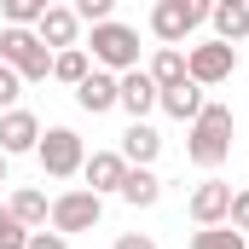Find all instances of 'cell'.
Listing matches in <instances>:
<instances>
[{
  "instance_id": "6da1fadb",
  "label": "cell",
  "mask_w": 249,
  "mask_h": 249,
  "mask_svg": "<svg viewBox=\"0 0 249 249\" xmlns=\"http://www.w3.org/2000/svg\"><path fill=\"white\" fill-rule=\"evenodd\" d=\"M232 133H238V122L226 105H203V116L186 127V157L197 168H220L232 157Z\"/></svg>"
},
{
  "instance_id": "7a4b0ae2",
  "label": "cell",
  "mask_w": 249,
  "mask_h": 249,
  "mask_svg": "<svg viewBox=\"0 0 249 249\" xmlns=\"http://www.w3.org/2000/svg\"><path fill=\"white\" fill-rule=\"evenodd\" d=\"M87 47H93V70H105V75H127V70H139V29L122 23V18L99 23Z\"/></svg>"
},
{
  "instance_id": "3957f363",
  "label": "cell",
  "mask_w": 249,
  "mask_h": 249,
  "mask_svg": "<svg viewBox=\"0 0 249 249\" xmlns=\"http://www.w3.org/2000/svg\"><path fill=\"white\" fill-rule=\"evenodd\" d=\"M0 64H6L18 81H47V75H53V53L41 47L35 29H0Z\"/></svg>"
},
{
  "instance_id": "277c9868",
  "label": "cell",
  "mask_w": 249,
  "mask_h": 249,
  "mask_svg": "<svg viewBox=\"0 0 249 249\" xmlns=\"http://www.w3.org/2000/svg\"><path fill=\"white\" fill-rule=\"evenodd\" d=\"M35 157H41V174H47V180H75L81 162H87V145H81L75 127H41Z\"/></svg>"
},
{
  "instance_id": "5b68a950",
  "label": "cell",
  "mask_w": 249,
  "mask_h": 249,
  "mask_svg": "<svg viewBox=\"0 0 249 249\" xmlns=\"http://www.w3.org/2000/svg\"><path fill=\"white\" fill-rule=\"evenodd\" d=\"M203 18H209L203 0H157V6H151V35H157L162 47H180L186 35H197Z\"/></svg>"
},
{
  "instance_id": "8992f818",
  "label": "cell",
  "mask_w": 249,
  "mask_h": 249,
  "mask_svg": "<svg viewBox=\"0 0 249 249\" xmlns=\"http://www.w3.org/2000/svg\"><path fill=\"white\" fill-rule=\"evenodd\" d=\"M105 220V197H93V191L81 186V191H64V197H53V232L58 238H75V232H93Z\"/></svg>"
},
{
  "instance_id": "52a82bcc",
  "label": "cell",
  "mask_w": 249,
  "mask_h": 249,
  "mask_svg": "<svg viewBox=\"0 0 249 249\" xmlns=\"http://www.w3.org/2000/svg\"><path fill=\"white\" fill-rule=\"evenodd\" d=\"M186 75L197 87L232 81L238 75V47H226V41H197V47H186Z\"/></svg>"
},
{
  "instance_id": "ba28073f",
  "label": "cell",
  "mask_w": 249,
  "mask_h": 249,
  "mask_svg": "<svg viewBox=\"0 0 249 249\" xmlns=\"http://www.w3.org/2000/svg\"><path fill=\"white\" fill-rule=\"evenodd\" d=\"M35 145H41V116H35V110L18 105V110L0 116V157H6V162L23 157V151H35Z\"/></svg>"
},
{
  "instance_id": "9c48e42d",
  "label": "cell",
  "mask_w": 249,
  "mask_h": 249,
  "mask_svg": "<svg viewBox=\"0 0 249 249\" xmlns=\"http://www.w3.org/2000/svg\"><path fill=\"white\" fill-rule=\"evenodd\" d=\"M186 214L197 226H226V214H232V186H226V180H203V186L186 197Z\"/></svg>"
},
{
  "instance_id": "30bf717a",
  "label": "cell",
  "mask_w": 249,
  "mask_h": 249,
  "mask_svg": "<svg viewBox=\"0 0 249 249\" xmlns=\"http://www.w3.org/2000/svg\"><path fill=\"white\" fill-rule=\"evenodd\" d=\"M157 81L145 75V70H127V75H116V110H127L133 122H145L151 110H157Z\"/></svg>"
},
{
  "instance_id": "8fae6325",
  "label": "cell",
  "mask_w": 249,
  "mask_h": 249,
  "mask_svg": "<svg viewBox=\"0 0 249 249\" xmlns=\"http://www.w3.org/2000/svg\"><path fill=\"white\" fill-rule=\"evenodd\" d=\"M35 35H41V47H47V53H70V47H75V35H81L75 6H47V18L35 23Z\"/></svg>"
},
{
  "instance_id": "7c38bea8",
  "label": "cell",
  "mask_w": 249,
  "mask_h": 249,
  "mask_svg": "<svg viewBox=\"0 0 249 249\" xmlns=\"http://www.w3.org/2000/svg\"><path fill=\"white\" fill-rule=\"evenodd\" d=\"M81 174H87V191H93V197H110V191H122L127 162H122V151H93V157L81 162Z\"/></svg>"
},
{
  "instance_id": "4fadbf2b",
  "label": "cell",
  "mask_w": 249,
  "mask_h": 249,
  "mask_svg": "<svg viewBox=\"0 0 249 249\" xmlns=\"http://www.w3.org/2000/svg\"><path fill=\"white\" fill-rule=\"evenodd\" d=\"M162 157V133L151 122H127V133H122V162L127 168H151Z\"/></svg>"
},
{
  "instance_id": "5bb4252c",
  "label": "cell",
  "mask_w": 249,
  "mask_h": 249,
  "mask_svg": "<svg viewBox=\"0 0 249 249\" xmlns=\"http://www.w3.org/2000/svg\"><path fill=\"white\" fill-rule=\"evenodd\" d=\"M209 23H214V41L238 47L249 35V0H214V6H209Z\"/></svg>"
},
{
  "instance_id": "9a60e30c",
  "label": "cell",
  "mask_w": 249,
  "mask_h": 249,
  "mask_svg": "<svg viewBox=\"0 0 249 249\" xmlns=\"http://www.w3.org/2000/svg\"><path fill=\"white\" fill-rule=\"evenodd\" d=\"M6 209L18 214V226H23V232H47V220H53V203H47V191H35V186H18Z\"/></svg>"
},
{
  "instance_id": "2e32d148",
  "label": "cell",
  "mask_w": 249,
  "mask_h": 249,
  "mask_svg": "<svg viewBox=\"0 0 249 249\" xmlns=\"http://www.w3.org/2000/svg\"><path fill=\"white\" fill-rule=\"evenodd\" d=\"M116 197H122L127 209H157V197H162V180H157V168H127Z\"/></svg>"
},
{
  "instance_id": "e0dca14e",
  "label": "cell",
  "mask_w": 249,
  "mask_h": 249,
  "mask_svg": "<svg viewBox=\"0 0 249 249\" xmlns=\"http://www.w3.org/2000/svg\"><path fill=\"white\" fill-rule=\"evenodd\" d=\"M75 105L87 110V116H105V110H116V75H105V70H93L81 87H75Z\"/></svg>"
},
{
  "instance_id": "ac0fdd59",
  "label": "cell",
  "mask_w": 249,
  "mask_h": 249,
  "mask_svg": "<svg viewBox=\"0 0 249 249\" xmlns=\"http://www.w3.org/2000/svg\"><path fill=\"white\" fill-rule=\"evenodd\" d=\"M145 75L157 81V93H168V87H186L191 75H186V53L180 47H157V58L145 64Z\"/></svg>"
},
{
  "instance_id": "d6986e66",
  "label": "cell",
  "mask_w": 249,
  "mask_h": 249,
  "mask_svg": "<svg viewBox=\"0 0 249 249\" xmlns=\"http://www.w3.org/2000/svg\"><path fill=\"white\" fill-rule=\"evenodd\" d=\"M203 105H209V99H203V87H197V81H186V87H168V93L157 99V110H168L174 122H186V127L203 116Z\"/></svg>"
},
{
  "instance_id": "ffe728a7",
  "label": "cell",
  "mask_w": 249,
  "mask_h": 249,
  "mask_svg": "<svg viewBox=\"0 0 249 249\" xmlns=\"http://www.w3.org/2000/svg\"><path fill=\"white\" fill-rule=\"evenodd\" d=\"M93 75V58H87V47H70V53H53V81L64 87H81Z\"/></svg>"
},
{
  "instance_id": "44dd1931",
  "label": "cell",
  "mask_w": 249,
  "mask_h": 249,
  "mask_svg": "<svg viewBox=\"0 0 249 249\" xmlns=\"http://www.w3.org/2000/svg\"><path fill=\"white\" fill-rule=\"evenodd\" d=\"M47 6H53V0H6L0 18H6V29H35V23L47 18Z\"/></svg>"
},
{
  "instance_id": "7402d4cb",
  "label": "cell",
  "mask_w": 249,
  "mask_h": 249,
  "mask_svg": "<svg viewBox=\"0 0 249 249\" xmlns=\"http://www.w3.org/2000/svg\"><path fill=\"white\" fill-rule=\"evenodd\" d=\"M191 249H249V238L232 232V226H197L191 232Z\"/></svg>"
},
{
  "instance_id": "603a6c76",
  "label": "cell",
  "mask_w": 249,
  "mask_h": 249,
  "mask_svg": "<svg viewBox=\"0 0 249 249\" xmlns=\"http://www.w3.org/2000/svg\"><path fill=\"white\" fill-rule=\"evenodd\" d=\"M0 249H29V232L18 226V214L0 203Z\"/></svg>"
},
{
  "instance_id": "cb8c5ba5",
  "label": "cell",
  "mask_w": 249,
  "mask_h": 249,
  "mask_svg": "<svg viewBox=\"0 0 249 249\" xmlns=\"http://www.w3.org/2000/svg\"><path fill=\"white\" fill-rule=\"evenodd\" d=\"M75 18L99 29V23H110V18H116V0H75Z\"/></svg>"
},
{
  "instance_id": "d4e9b609",
  "label": "cell",
  "mask_w": 249,
  "mask_h": 249,
  "mask_svg": "<svg viewBox=\"0 0 249 249\" xmlns=\"http://www.w3.org/2000/svg\"><path fill=\"white\" fill-rule=\"evenodd\" d=\"M18 93H23V81L0 64V116H6V110H18Z\"/></svg>"
},
{
  "instance_id": "484cf974",
  "label": "cell",
  "mask_w": 249,
  "mask_h": 249,
  "mask_svg": "<svg viewBox=\"0 0 249 249\" xmlns=\"http://www.w3.org/2000/svg\"><path fill=\"white\" fill-rule=\"evenodd\" d=\"M226 226L249 238V191H232V214H226Z\"/></svg>"
},
{
  "instance_id": "4316f807",
  "label": "cell",
  "mask_w": 249,
  "mask_h": 249,
  "mask_svg": "<svg viewBox=\"0 0 249 249\" xmlns=\"http://www.w3.org/2000/svg\"><path fill=\"white\" fill-rule=\"evenodd\" d=\"M110 249H157V238H151V232H122Z\"/></svg>"
},
{
  "instance_id": "83f0119b",
  "label": "cell",
  "mask_w": 249,
  "mask_h": 249,
  "mask_svg": "<svg viewBox=\"0 0 249 249\" xmlns=\"http://www.w3.org/2000/svg\"><path fill=\"white\" fill-rule=\"evenodd\" d=\"M29 249H70V238H58V232H29Z\"/></svg>"
},
{
  "instance_id": "f1b7e54d",
  "label": "cell",
  "mask_w": 249,
  "mask_h": 249,
  "mask_svg": "<svg viewBox=\"0 0 249 249\" xmlns=\"http://www.w3.org/2000/svg\"><path fill=\"white\" fill-rule=\"evenodd\" d=\"M0 186H6V157H0Z\"/></svg>"
}]
</instances>
